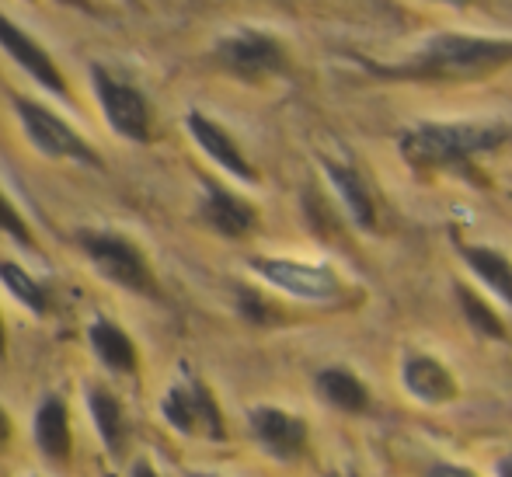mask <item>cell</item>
Listing matches in <instances>:
<instances>
[{
  "mask_svg": "<svg viewBox=\"0 0 512 477\" xmlns=\"http://www.w3.org/2000/svg\"><path fill=\"white\" fill-rule=\"evenodd\" d=\"M324 171H328V178L335 182L345 209L352 213V220H356L359 227H373L377 216H373V199H370V189L363 185V178L352 168H345V164H331V161H324Z\"/></svg>",
  "mask_w": 512,
  "mask_h": 477,
  "instance_id": "cell-17",
  "label": "cell"
},
{
  "mask_svg": "<svg viewBox=\"0 0 512 477\" xmlns=\"http://www.w3.org/2000/svg\"><path fill=\"white\" fill-rule=\"evenodd\" d=\"M7 352V331H4V321H0V359H4Z\"/></svg>",
  "mask_w": 512,
  "mask_h": 477,
  "instance_id": "cell-28",
  "label": "cell"
},
{
  "mask_svg": "<svg viewBox=\"0 0 512 477\" xmlns=\"http://www.w3.org/2000/svg\"><path fill=\"white\" fill-rule=\"evenodd\" d=\"M7 439H11V418H7V411L0 408V450H4Z\"/></svg>",
  "mask_w": 512,
  "mask_h": 477,
  "instance_id": "cell-26",
  "label": "cell"
},
{
  "mask_svg": "<svg viewBox=\"0 0 512 477\" xmlns=\"http://www.w3.org/2000/svg\"><path fill=\"white\" fill-rule=\"evenodd\" d=\"M241 314L248 317V321H255V324H269V321H276V310L265 307L262 296H255V293H251V289H241Z\"/></svg>",
  "mask_w": 512,
  "mask_h": 477,
  "instance_id": "cell-23",
  "label": "cell"
},
{
  "mask_svg": "<svg viewBox=\"0 0 512 477\" xmlns=\"http://www.w3.org/2000/svg\"><path fill=\"white\" fill-rule=\"evenodd\" d=\"M185 126H189L192 140L199 143V147L206 150L209 157H213L216 164H220L223 171H230L234 178H241V182H258V171L251 168V161L241 154V147H237L234 140H230V133L220 126V122L206 119L203 112H189V119H185Z\"/></svg>",
  "mask_w": 512,
  "mask_h": 477,
  "instance_id": "cell-9",
  "label": "cell"
},
{
  "mask_svg": "<svg viewBox=\"0 0 512 477\" xmlns=\"http://www.w3.org/2000/svg\"><path fill=\"white\" fill-rule=\"evenodd\" d=\"M35 443L56 464H67L70 450H74V436H70V415L63 397H46L35 411Z\"/></svg>",
  "mask_w": 512,
  "mask_h": 477,
  "instance_id": "cell-13",
  "label": "cell"
},
{
  "mask_svg": "<svg viewBox=\"0 0 512 477\" xmlns=\"http://www.w3.org/2000/svg\"><path fill=\"white\" fill-rule=\"evenodd\" d=\"M499 474H502V477H512V460H502V467H499Z\"/></svg>",
  "mask_w": 512,
  "mask_h": 477,
  "instance_id": "cell-29",
  "label": "cell"
},
{
  "mask_svg": "<svg viewBox=\"0 0 512 477\" xmlns=\"http://www.w3.org/2000/svg\"><path fill=\"white\" fill-rule=\"evenodd\" d=\"M317 390H321V397L331 408L349 411V415H359V411H366V404H370L366 387L352 377L349 370H321L317 373Z\"/></svg>",
  "mask_w": 512,
  "mask_h": 477,
  "instance_id": "cell-16",
  "label": "cell"
},
{
  "mask_svg": "<svg viewBox=\"0 0 512 477\" xmlns=\"http://www.w3.org/2000/svg\"><path fill=\"white\" fill-rule=\"evenodd\" d=\"M213 60L220 70L241 77V81H262V77H276L290 67L286 49L279 39L265 32H234L213 46Z\"/></svg>",
  "mask_w": 512,
  "mask_h": 477,
  "instance_id": "cell-6",
  "label": "cell"
},
{
  "mask_svg": "<svg viewBox=\"0 0 512 477\" xmlns=\"http://www.w3.org/2000/svg\"><path fill=\"white\" fill-rule=\"evenodd\" d=\"M133 477H157V474H154V467H150L147 460H136V464H133Z\"/></svg>",
  "mask_w": 512,
  "mask_h": 477,
  "instance_id": "cell-27",
  "label": "cell"
},
{
  "mask_svg": "<svg viewBox=\"0 0 512 477\" xmlns=\"http://www.w3.org/2000/svg\"><path fill=\"white\" fill-rule=\"evenodd\" d=\"M88 404H91V415H95V425L102 432L105 446L112 453L122 450V436H126V422H122V404L115 401L112 390L105 387H91L88 390Z\"/></svg>",
  "mask_w": 512,
  "mask_h": 477,
  "instance_id": "cell-18",
  "label": "cell"
},
{
  "mask_svg": "<svg viewBox=\"0 0 512 477\" xmlns=\"http://www.w3.org/2000/svg\"><path fill=\"white\" fill-rule=\"evenodd\" d=\"M443 4H457L460 7V4H467V0H443Z\"/></svg>",
  "mask_w": 512,
  "mask_h": 477,
  "instance_id": "cell-30",
  "label": "cell"
},
{
  "mask_svg": "<svg viewBox=\"0 0 512 477\" xmlns=\"http://www.w3.org/2000/svg\"><path fill=\"white\" fill-rule=\"evenodd\" d=\"M251 265L269 283L283 286L293 296H304V300H328V296L338 293L335 276L324 269H310V265H297V262H276V258H255Z\"/></svg>",
  "mask_w": 512,
  "mask_h": 477,
  "instance_id": "cell-10",
  "label": "cell"
},
{
  "mask_svg": "<svg viewBox=\"0 0 512 477\" xmlns=\"http://www.w3.org/2000/svg\"><path fill=\"white\" fill-rule=\"evenodd\" d=\"M0 230H4L7 237H14L18 244H25V248H35V234L32 227L25 223V216L14 209V202L7 199L4 192H0Z\"/></svg>",
  "mask_w": 512,
  "mask_h": 477,
  "instance_id": "cell-22",
  "label": "cell"
},
{
  "mask_svg": "<svg viewBox=\"0 0 512 477\" xmlns=\"http://www.w3.org/2000/svg\"><path fill=\"white\" fill-rule=\"evenodd\" d=\"M512 63V42L478 39V35H432L422 53L398 70H380L401 81H474Z\"/></svg>",
  "mask_w": 512,
  "mask_h": 477,
  "instance_id": "cell-1",
  "label": "cell"
},
{
  "mask_svg": "<svg viewBox=\"0 0 512 477\" xmlns=\"http://www.w3.org/2000/svg\"><path fill=\"white\" fill-rule=\"evenodd\" d=\"M464 258H467V265H471V269L512 307V262L509 258H502L499 251H492V248H464Z\"/></svg>",
  "mask_w": 512,
  "mask_h": 477,
  "instance_id": "cell-19",
  "label": "cell"
},
{
  "mask_svg": "<svg viewBox=\"0 0 512 477\" xmlns=\"http://www.w3.org/2000/svg\"><path fill=\"white\" fill-rule=\"evenodd\" d=\"M189 477H206V474H189Z\"/></svg>",
  "mask_w": 512,
  "mask_h": 477,
  "instance_id": "cell-31",
  "label": "cell"
},
{
  "mask_svg": "<svg viewBox=\"0 0 512 477\" xmlns=\"http://www.w3.org/2000/svg\"><path fill=\"white\" fill-rule=\"evenodd\" d=\"M91 84H95L98 105H102L108 126L133 143H150L154 136V115H150V101L136 84H126L105 67H91Z\"/></svg>",
  "mask_w": 512,
  "mask_h": 477,
  "instance_id": "cell-5",
  "label": "cell"
},
{
  "mask_svg": "<svg viewBox=\"0 0 512 477\" xmlns=\"http://www.w3.org/2000/svg\"><path fill=\"white\" fill-rule=\"evenodd\" d=\"M457 296H460V307H464V314L474 331H481V335H488V338H506V328H502L499 314H495L478 293H471L467 286H457Z\"/></svg>",
  "mask_w": 512,
  "mask_h": 477,
  "instance_id": "cell-21",
  "label": "cell"
},
{
  "mask_svg": "<svg viewBox=\"0 0 512 477\" xmlns=\"http://www.w3.org/2000/svg\"><path fill=\"white\" fill-rule=\"evenodd\" d=\"M0 283H4L7 289H11L14 300H21L28 310H35V314H46L49 310V296L46 289H42L39 283H35L32 276H28L21 265L14 262H0Z\"/></svg>",
  "mask_w": 512,
  "mask_h": 477,
  "instance_id": "cell-20",
  "label": "cell"
},
{
  "mask_svg": "<svg viewBox=\"0 0 512 477\" xmlns=\"http://www.w3.org/2000/svg\"><path fill=\"white\" fill-rule=\"evenodd\" d=\"M60 4L77 7V11H88V14H98V11H102V7H98L95 0H60Z\"/></svg>",
  "mask_w": 512,
  "mask_h": 477,
  "instance_id": "cell-25",
  "label": "cell"
},
{
  "mask_svg": "<svg viewBox=\"0 0 512 477\" xmlns=\"http://www.w3.org/2000/svg\"><path fill=\"white\" fill-rule=\"evenodd\" d=\"M509 140L502 126H474V122H425L401 136V154L415 168H439V164H460L481 150H495Z\"/></svg>",
  "mask_w": 512,
  "mask_h": 477,
  "instance_id": "cell-2",
  "label": "cell"
},
{
  "mask_svg": "<svg viewBox=\"0 0 512 477\" xmlns=\"http://www.w3.org/2000/svg\"><path fill=\"white\" fill-rule=\"evenodd\" d=\"M91 349L102 359L108 370L115 373H136L140 370V352H136V342L112 321H95L88 331Z\"/></svg>",
  "mask_w": 512,
  "mask_h": 477,
  "instance_id": "cell-15",
  "label": "cell"
},
{
  "mask_svg": "<svg viewBox=\"0 0 512 477\" xmlns=\"http://www.w3.org/2000/svg\"><path fill=\"white\" fill-rule=\"evenodd\" d=\"M77 244H81V251L91 258V265H95L105 279H112L115 286L129 289V293L150 296V300L161 296V286H157L154 272H150L147 255H143L129 237L112 234V230H81Z\"/></svg>",
  "mask_w": 512,
  "mask_h": 477,
  "instance_id": "cell-3",
  "label": "cell"
},
{
  "mask_svg": "<svg viewBox=\"0 0 512 477\" xmlns=\"http://www.w3.org/2000/svg\"><path fill=\"white\" fill-rule=\"evenodd\" d=\"M14 112H18L21 126H25L28 140L39 154L46 157H63V161H81L88 168H98V154L63 115H56L53 108L39 105L32 98H14Z\"/></svg>",
  "mask_w": 512,
  "mask_h": 477,
  "instance_id": "cell-4",
  "label": "cell"
},
{
  "mask_svg": "<svg viewBox=\"0 0 512 477\" xmlns=\"http://www.w3.org/2000/svg\"><path fill=\"white\" fill-rule=\"evenodd\" d=\"M331 477H338V474H331Z\"/></svg>",
  "mask_w": 512,
  "mask_h": 477,
  "instance_id": "cell-32",
  "label": "cell"
},
{
  "mask_svg": "<svg viewBox=\"0 0 512 477\" xmlns=\"http://www.w3.org/2000/svg\"><path fill=\"white\" fill-rule=\"evenodd\" d=\"M429 477H471L464 471V467H450V464H439V467H432Z\"/></svg>",
  "mask_w": 512,
  "mask_h": 477,
  "instance_id": "cell-24",
  "label": "cell"
},
{
  "mask_svg": "<svg viewBox=\"0 0 512 477\" xmlns=\"http://www.w3.org/2000/svg\"><path fill=\"white\" fill-rule=\"evenodd\" d=\"M199 216L223 237H248L258 223V213L251 202H244L241 195L220 189V185L209 182L206 185V195H203V206H199Z\"/></svg>",
  "mask_w": 512,
  "mask_h": 477,
  "instance_id": "cell-11",
  "label": "cell"
},
{
  "mask_svg": "<svg viewBox=\"0 0 512 477\" xmlns=\"http://www.w3.org/2000/svg\"><path fill=\"white\" fill-rule=\"evenodd\" d=\"M161 415L175 425L182 436H206L223 443L227 429H223V415L216 397L209 394V387L203 380H182L164 394L161 401Z\"/></svg>",
  "mask_w": 512,
  "mask_h": 477,
  "instance_id": "cell-7",
  "label": "cell"
},
{
  "mask_svg": "<svg viewBox=\"0 0 512 477\" xmlns=\"http://www.w3.org/2000/svg\"><path fill=\"white\" fill-rule=\"evenodd\" d=\"M0 49H4L39 88H46L49 95H56V98H70V84H67V77H63V70L56 67L53 56H49L25 28H18L11 18H4V14H0Z\"/></svg>",
  "mask_w": 512,
  "mask_h": 477,
  "instance_id": "cell-8",
  "label": "cell"
},
{
  "mask_svg": "<svg viewBox=\"0 0 512 477\" xmlns=\"http://www.w3.org/2000/svg\"><path fill=\"white\" fill-rule=\"evenodd\" d=\"M251 432H255V439L265 446V450L276 453V457H283V460L297 457L307 443L304 418L286 415V411H279V408H255L251 411Z\"/></svg>",
  "mask_w": 512,
  "mask_h": 477,
  "instance_id": "cell-12",
  "label": "cell"
},
{
  "mask_svg": "<svg viewBox=\"0 0 512 477\" xmlns=\"http://www.w3.org/2000/svg\"><path fill=\"white\" fill-rule=\"evenodd\" d=\"M405 387L425 404H446L457 397V383L450 370L429 356H411L405 363Z\"/></svg>",
  "mask_w": 512,
  "mask_h": 477,
  "instance_id": "cell-14",
  "label": "cell"
}]
</instances>
